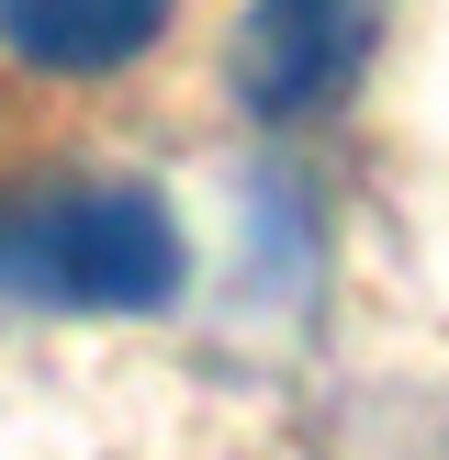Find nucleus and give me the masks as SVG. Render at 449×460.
Returning <instances> with one entry per match:
<instances>
[{
	"instance_id": "1",
	"label": "nucleus",
	"mask_w": 449,
	"mask_h": 460,
	"mask_svg": "<svg viewBox=\"0 0 449 460\" xmlns=\"http://www.w3.org/2000/svg\"><path fill=\"white\" fill-rule=\"evenodd\" d=\"M0 292L57 314H146L180 292V225L157 191L135 180H101V191H57L22 202L0 225Z\"/></svg>"
},
{
	"instance_id": "2",
	"label": "nucleus",
	"mask_w": 449,
	"mask_h": 460,
	"mask_svg": "<svg viewBox=\"0 0 449 460\" xmlns=\"http://www.w3.org/2000/svg\"><path fill=\"white\" fill-rule=\"evenodd\" d=\"M359 45H371V0H259L236 34V90L259 112H304L359 67Z\"/></svg>"
},
{
	"instance_id": "3",
	"label": "nucleus",
	"mask_w": 449,
	"mask_h": 460,
	"mask_svg": "<svg viewBox=\"0 0 449 460\" xmlns=\"http://www.w3.org/2000/svg\"><path fill=\"white\" fill-rule=\"evenodd\" d=\"M157 22H169V0H0V45L57 79H101V67L146 57Z\"/></svg>"
}]
</instances>
